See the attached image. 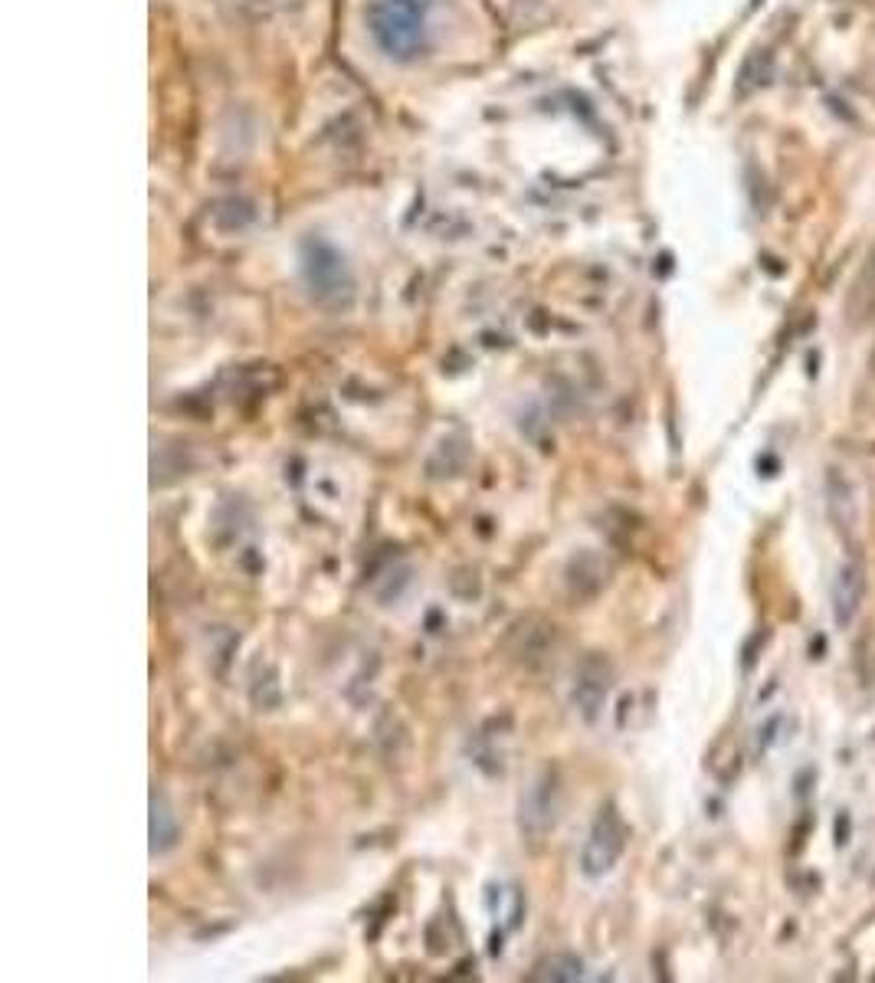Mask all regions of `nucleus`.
I'll return each mask as SVG.
<instances>
[{
	"instance_id": "f257e3e1",
	"label": "nucleus",
	"mask_w": 875,
	"mask_h": 983,
	"mask_svg": "<svg viewBox=\"0 0 875 983\" xmlns=\"http://www.w3.org/2000/svg\"><path fill=\"white\" fill-rule=\"evenodd\" d=\"M368 30L397 63H410L427 50V10L420 0H374L368 7Z\"/></svg>"
},
{
	"instance_id": "39448f33",
	"label": "nucleus",
	"mask_w": 875,
	"mask_h": 983,
	"mask_svg": "<svg viewBox=\"0 0 875 983\" xmlns=\"http://www.w3.org/2000/svg\"><path fill=\"white\" fill-rule=\"evenodd\" d=\"M581 977V961L567 954H554L548 961H541L531 980H577Z\"/></svg>"
},
{
	"instance_id": "f03ea898",
	"label": "nucleus",
	"mask_w": 875,
	"mask_h": 983,
	"mask_svg": "<svg viewBox=\"0 0 875 983\" xmlns=\"http://www.w3.org/2000/svg\"><path fill=\"white\" fill-rule=\"evenodd\" d=\"M623 846H626V826L620 820V813L613 807L600 810L597 823L584 843V856H581L584 875H590V879L607 875L613 866H617V859L623 856Z\"/></svg>"
},
{
	"instance_id": "20e7f679",
	"label": "nucleus",
	"mask_w": 875,
	"mask_h": 983,
	"mask_svg": "<svg viewBox=\"0 0 875 983\" xmlns=\"http://www.w3.org/2000/svg\"><path fill=\"white\" fill-rule=\"evenodd\" d=\"M315 256H309V282L318 292H335L341 282V263L328 246H312Z\"/></svg>"
},
{
	"instance_id": "7ed1b4c3",
	"label": "nucleus",
	"mask_w": 875,
	"mask_h": 983,
	"mask_svg": "<svg viewBox=\"0 0 875 983\" xmlns=\"http://www.w3.org/2000/svg\"><path fill=\"white\" fill-rule=\"evenodd\" d=\"M862 597H866V571H862V564L849 561L839 567L833 584V620L839 630L856 620V613L862 610Z\"/></svg>"
},
{
	"instance_id": "423d86ee",
	"label": "nucleus",
	"mask_w": 875,
	"mask_h": 983,
	"mask_svg": "<svg viewBox=\"0 0 875 983\" xmlns=\"http://www.w3.org/2000/svg\"><path fill=\"white\" fill-rule=\"evenodd\" d=\"M151 810H155V813H151V839H155L151 846H155V852H164L177 839L174 816L168 813V807H164L158 797H155V803H151Z\"/></svg>"
}]
</instances>
